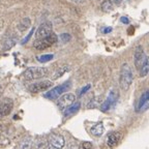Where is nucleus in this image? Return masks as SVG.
Returning <instances> with one entry per match:
<instances>
[{"mask_svg": "<svg viewBox=\"0 0 149 149\" xmlns=\"http://www.w3.org/2000/svg\"><path fill=\"white\" fill-rule=\"evenodd\" d=\"M35 147L36 149H50V143L46 140H40L35 144Z\"/></svg>", "mask_w": 149, "mask_h": 149, "instance_id": "23", "label": "nucleus"}, {"mask_svg": "<svg viewBox=\"0 0 149 149\" xmlns=\"http://www.w3.org/2000/svg\"><path fill=\"white\" fill-rule=\"evenodd\" d=\"M49 70L46 68H38V66H32V68H28L24 72V78L27 81H33V80L42 79L46 77L48 74Z\"/></svg>", "mask_w": 149, "mask_h": 149, "instance_id": "2", "label": "nucleus"}, {"mask_svg": "<svg viewBox=\"0 0 149 149\" xmlns=\"http://www.w3.org/2000/svg\"><path fill=\"white\" fill-rule=\"evenodd\" d=\"M33 146V140L32 138H25L21 141L19 145V149H31Z\"/></svg>", "mask_w": 149, "mask_h": 149, "instance_id": "18", "label": "nucleus"}, {"mask_svg": "<svg viewBox=\"0 0 149 149\" xmlns=\"http://www.w3.org/2000/svg\"><path fill=\"white\" fill-rule=\"evenodd\" d=\"M72 1H74V2H76V3H82V2H84L85 0H72Z\"/></svg>", "mask_w": 149, "mask_h": 149, "instance_id": "31", "label": "nucleus"}, {"mask_svg": "<svg viewBox=\"0 0 149 149\" xmlns=\"http://www.w3.org/2000/svg\"><path fill=\"white\" fill-rule=\"evenodd\" d=\"M114 2H116V3H121L122 1H124V0H113Z\"/></svg>", "mask_w": 149, "mask_h": 149, "instance_id": "32", "label": "nucleus"}, {"mask_svg": "<svg viewBox=\"0 0 149 149\" xmlns=\"http://www.w3.org/2000/svg\"><path fill=\"white\" fill-rule=\"evenodd\" d=\"M120 21L122 22L123 24H128V23H130V20H128V19L126 18V17H121Z\"/></svg>", "mask_w": 149, "mask_h": 149, "instance_id": "30", "label": "nucleus"}, {"mask_svg": "<svg viewBox=\"0 0 149 149\" xmlns=\"http://www.w3.org/2000/svg\"><path fill=\"white\" fill-rule=\"evenodd\" d=\"M52 30H53V26H52L51 22H44L42 24H40V26L37 28L36 33H35V37L36 40H42L45 37L49 36L50 34H52Z\"/></svg>", "mask_w": 149, "mask_h": 149, "instance_id": "7", "label": "nucleus"}, {"mask_svg": "<svg viewBox=\"0 0 149 149\" xmlns=\"http://www.w3.org/2000/svg\"><path fill=\"white\" fill-rule=\"evenodd\" d=\"M148 102H149V90L145 91L142 95H141V97L139 98V102H138L137 107H136V111L138 112V111H140V110H142L143 106L146 105Z\"/></svg>", "mask_w": 149, "mask_h": 149, "instance_id": "13", "label": "nucleus"}, {"mask_svg": "<svg viewBox=\"0 0 149 149\" xmlns=\"http://www.w3.org/2000/svg\"><path fill=\"white\" fill-rule=\"evenodd\" d=\"M33 32H34V28H32V29H31V31H30V32H29V34H28L27 36H26L25 38H24L23 40H22V44H25V42H27L28 40H29V38H30V37L32 36Z\"/></svg>", "mask_w": 149, "mask_h": 149, "instance_id": "28", "label": "nucleus"}, {"mask_svg": "<svg viewBox=\"0 0 149 149\" xmlns=\"http://www.w3.org/2000/svg\"><path fill=\"white\" fill-rule=\"evenodd\" d=\"M0 109L2 111V115L3 116H6L8 115L13 109V102L12 100H5L2 102V105L0 106Z\"/></svg>", "mask_w": 149, "mask_h": 149, "instance_id": "15", "label": "nucleus"}, {"mask_svg": "<svg viewBox=\"0 0 149 149\" xmlns=\"http://www.w3.org/2000/svg\"><path fill=\"white\" fill-rule=\"evenodd\" d=\"M70 35L68 34V33H62V34L60 35V40H61V42H70Z\"/></svg>", "mask_w": 149, "mask_h": 149, "instance_id": "25", "label": "nucleus"}, {"mask_svg": "<svg viewBox=\"0 0 149 149\" xmlns=\"http://www.w3.org/2000/svg\"><path fill=\"white\" fill-rule=\"evenodd\" d=\"M97 106H100V98H93L91 100L90 102H88V105H87V108L88 109H92V108H96Z\"/></svg>", "mask_w": 149, "mask_h": 149, "instance_id": "24", "label": "nucleus"}, {"mask_svg": "<svg viewBox=\"0 0 149 149\" xmlns=\"http://www.w3.org/2000/svg\"><path fill=\"white\" fill-rule=\"evenodd\" d=\"M50 149H55V148H53V147H52V148H50Z\"/></svg>", "mask_w": 149, "mask_h": 149, "instance_id": "35", "label": "nucleus"}, {"mask_svg": "<svg viewBox=\"0 0 149 149\" xmlns=\"http://www.w3.org/2000/svg\"><path fill=\"white\" fill-rule=\"evenodd\" d=\"M17 42H18V37H17L16 35H10V36H8L6 40H4V42H3V50L6 51V50L12 49L13 47L17 44Z\"/></svg>", "mask_w": 149, "mask_h": 149, "instance_id": "12", "label": "nucleus"}, {"mask_svg": "<svg viewBox=\"0 0 149 149\" xmlns=\"http://www.w3.org/2000/svg\"><path fill=\"white\" fill-rule=\"evenodd\" d=\"M31 25V21L29 18H24L22 19L21 21H20V23L18 24V29L21 32H24V31H26L28 29V28L30 27Z\"/></svg>", "mask_w": 149, "mask_h": 149, "instance_id": "17", "label": "nucleus"}, {"mask_svg": "<svg viewBox=\"0 0 149 149\" xmlns=\"http://www.w3.org/2000/svg\"><path fill=\"white\" fill-rule=\"evenodd\" d=\"M90 87H91V85H90V84H88V85H86V86H84L83 88H82L81 90L79 91V95L81 96V95H83L84 93H86L87 91H88L89 89H90Z\"/></svg>", "mask_w": 149, "mask_h": 149, "instance_id": "27", "label": "nucleus"}, {"mask_svg": "<svg viewBox=\"0 0 149 149\" xmlns=\"http://www.w3.org/2000/svg\"><path fill=\"white\" fill-rule=\"evenodd\" d=\"M57 40H58V36L55 33H52L49 36L45 37L42 40H36L33 44V47L36 50H45L53 46L55 42H57Z\"/></svg>", "mask_w": 149, "mask_h": 149, "instance_id": "4", "label": "nucleus"}, {"mask_svg": "<svg viewBox=\"0 0 149 149\" xmlns=\"http://www.w3.org/2000/svg\"><path fill=\"white\" fill-rule=\"evenodd\" d=\"M113 6H114V4H113V1H111V0H105V1L100 4L102 12H106V13L111 12L112 9H113Z\"/></svg>", "mask_w": 149, "mask_h": 149, "instance_id": "21", "label": "nucleus"}, {"mask_svg": "<svg viewBox=\"0 0 149 149\" xmlns=\"http://www.w3.org/2000/svg\"><path fill=\"white\" fill-rule=\"evenodd\" d=\"M1 128H2V125H1V124H0V130H1Z\"/></svg>", "mask_w": 149, "mask_h": 149, "instance_id": "34", "label": "nucleus"}, {"mask_svg": "<svg viewBox=\"0 0 149 149\" xmlns=\"http://www.w3.org/2000/svg\"><path fill=\"white\" fill-rule=\"evenodd\" d=\"M80 108H81V102H74V105H72L70 108H68V109L64 111V116H68V115L74 114L76 112L79 111Z\"/></svg>", "mask_w": 149, "mask_h": 149, "instance_id": "19", "label": "nucleus"}, {"mask_svg": "<svg viewBox=\"0 0 149 149\" xmlns=\"http://www.w3.org/2000/svg\"><path fill=\"white\" fill-rule=\"evenodd\" d=\"M120 138H121V134L118 133V132H114V133L110 134L107 140V145L109 147H111V148H113V147H115L119 143Z\"/></svg>", "mask_w": 149, "mask_h": 149, "instance_id": "11", "label": "nucleus"}, {"mask_svg": "<svg viewBox=\"0 0 149 149\" xmlns=\"http://www.w3.org/2000/svg\"><path fill=\"white\" fill-rule=\"evenodd\" d=\"M117 100H118V93H117L116 90L112 89L109 92V94H108V97L106 98L104 104L100 105V110H102V112H108L115 104H116Z\"/></svg>", "mask_w": 149, "mask_h": 149, "instance_id": "6", "label": "nucleus"}, {"mask_svg": "<svg viewBox=\"0 0 149 149\" xmlns=\"http://www.w3.org/2000/svg\"><path fill=\"white\" fill-rule=\"evenodd\" d=\"M52 86H53V82L49 81V80H45V81H40L36 82V83L31 84V85H29L28 89L32 93H38L51 88Z\"/></svg>", "mask_w": 149, "mask_h": 149, "instance_id": "8", "label": "nucleus"}, {"mask_svg": "<svg viewBox=\"0 0 149 149\" xmlns=\"http://www.w3.org/2000/svg\"><path fill=\"white\" fill-rule=\"evenodd\" d=\"M149 74V56H146L140 68V77H146Z\"/></svg>", "mask_w": 149, "mask_h": 149, "instance_id": "14", "label": "nucleus"}, {"mask_svg": "<svg viewBox=\"0 0 149 149\" xmlns=\"http://www.w3.org/2000/svg\"><path fill=\"white\" fill-rule=\"evenodd\" d=\"M90 133L93 136H96V137L97 136H102V133H104V124H102V122H98V123L94 124L90 128Z\"/></svg>", "mask_w": 149, "mask_h": 149, "instance_id": "16", "label": "nucleus"}, {"mask_svg": "<svg viewBox=\"0 0 149 149\" xmlns=\"http://www.w3.org/2000/svg\"><path fill=\"white\" fill-rule=\"evenodd\" d=\"M70 86H72V83L70 81L65 82V83L61 84L59 86H56L55 88L51 89V90H49L47 93H45V97L49 98V100H55V98L59 97L66 90H68L70 88Z\"/></svg>", "mask_w": 149, "mask_h": 149, "instance_id": "3", "label": "nucleus"}, {"mask_svg": "<svg viewBox=\"0 0 149 149\" xmlns=\"http://www.w3.org/2000/svg\"><path fill=\"white\" fill-rule=\"evenodd\" d=\"M145 54H144V50L141 46L137 47L135 50V54H134V62H135V66L139 70L142 65L143 61L145 59Z\"/></svg>", "mask_w": 149, "mask_h": 149, "instance_id": "10", "label": "nucleus"}, {"mask_svg": "<svg viewBox=\"0 0 149 149\" xmlns=\"http://www.w3.org/2000/svg\"><path fill=\"white\" fill-rule=\"evenodd\" d=\"M53 58H54L53 54H45V55H40V56H37L36 57L37 61H40V62H42V63L51 61Z\"/></svg>", "mask_w": 149, "mask_h": 149, "instance_id": "22", "label": "nucleus"}, {"mask_svg": "<svg viewBox=\"0 0 149 149\" xmlns=\"http://www.w3.org/2000/svg\"><path fill=\"white\" fill-rule=\"evenodd\" d=\"M76 102V95L72 93H65L62 96H60V98L57 102V106L61 111H65V110L70 108L72 105H74Z\"/></svg>", "mask_w": 149, "mask_h": 149, "instance_id": "5", "label": "nucleus"}, {"mask_svg": "<svg viewBox=\"0 0 149 149\" xmlns=\"http://www.w3.org/2000/svg\"><path fill=\"white\" fill-rule=\"evenodd\" d=\"M80 149H92V144L90 142H83L80 146Z\"/></svg>", "mask_w": 149, "mask_h": 149, "instance_id": "26", "label": "nucleus"}, {"mask_svg": "<svg viewBox=\"0 0 149 149\" xmlns=\"http://www.w3.org/2000/svg\"><path fill=\"white\" fill-rule=\"evenodd\" d=\"M133 70L130 68V66L127 63H123L122 66H121V72H120V87L122 90L126 91L128 90L130 86L133 83Z\"/></svg>", "mask_w": 149, "mask_h": 149, "instance_id": "1", "label": "nucleus"}, {"mask_svg": "<svg viewBox=\"0 0 149 149\" xmlns=\"http://www.w3.org/2000/svg\"><path fill=\"white\" fill-rule=\"evenodd\" d=\"M3 117V115H2V111H1V109H0V119L2 118Z\"/></svg>", "mask_w": 149, "mask_h": 149, "instance_id": "33", "label": "nucleus"}, {"mask_svg": "<svg viewBox=\"0 0 149 149\" xmlns=\"http://www.w3.org/2000/svg\"><path fill=\"white\" fill-rule=\"evenodd\" d=\"M49 143L53 148L62 149L65 145V140L61 135L58 134H52L49 137Z\"/></svg>", "mask_w": 149, "mask_h": 149, "instance_id": "9", "label": "nucleus"}, {"mask_svg": "<svg viewBox=\"0 0 149 149\" xmlns=\"http://www.w3.org/2000/svg\"><path fill=\"white\" fill-rule=\"evenodd\" d=\"M112 30H113V29H112V27H106V28H104V29H102V33L107 34V33L111 32Z\"/></svg>", "mask_w": 149, "mask_h": 149, "instance_id": "29", "label": "nucleus"}, {"mask_svg": "<svg viewBox=\"0 0 149 149\" xmlns=\"http://www.w3.org/2000/svg\"><path fill=\"white\" fill-rule=\"evenodd\" d=\"M70 70V66L68 65H63V66H61V68H59L58 70H56L55 72L53 74V80H56V79H59L60 77H62L63 74H65L66 72H68Z\"/></svg>", "mask_w": 149, "mask_h": 149, "instance_id": "20", "label": "nucleus"}]
</instances>
